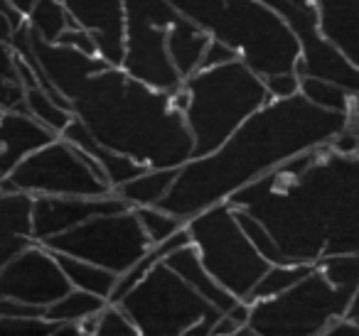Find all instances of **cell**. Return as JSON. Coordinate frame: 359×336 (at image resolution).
<instances>
[{"mask_svg": "<svg viewBox=\"0 0 359 336\" xmlns=\"http://www.w3.org/2000/svg\"><path fill=\"white\" fill-rule=\"evenodd\" d=\"M25 111L57 135H60L62 130L67 128V123L74 118L72 108H67L60 101L52 99L42 86H30V89H25Z\"/></svg>", "mask_w": 359, "mask_h": 336, "instance_id": "28", "label": "cell"}, {"mask_svg": "<svg viewBox=\"0 0 359 336\" xmlns=\"http://www.w3.org/2000/svg\"><path fill=\"white\" fill-rule=\"evenodd\" d=\"M300 94L318 108L334 111V113H352V94L330 79L300 76Z\"/></svg>", "mask_w": 359, "mask_h": 336, "instance_id": "27", "label": "cell"}, {"mask_svg": "<svg viewBox=\"0 0 359 336\" xmlns=\"http://www.w3.org/2000/svg\"><path fill=\"white\" fill-rule=\"evenodd\" d=\"M180 167H150L145 172L135 174L133 179L116 187L114 192L130 206H158L160 199L170 192Z\"/></svg>", "mask_w": 359, "mask_h": 336, "instance_id": "22", "label": "cell"}, {"mask_svg": "<svg viewBox=\"0 0 359 336\" xmlns=\"http://www.w3.org/2000/svg\"><path fill=\"white\" fill-rule=\"evenodd\" d=\"M202 265L236 300L249 302L254 285L271 262L251 246L229 202L207 206L185 221Z\"/></svg>", "mask_w": 359, "mask_h": 336, "instance_id": "5", "label": "cell"}, {"mask_svg": "<svg viewBox=\"0 0 359 336\" xmlns=\"http://www.w3.org/2000/svg\"><path fill=\"white\" fill-rule=\"evenodd\" d=\"M352 113L359 118V94H357V96H352Z\"/></svg>", "mask_w": 359, "mask_h": 336, "instance_id": "41", "label": "cell"}, {"mask_svg": "<svg viewBox=\"0 0 359 336\" xmlns=\"http://www.w3.org/2000/svg\"><path fill=\"white\" fill-rule=\"evenodd\" d=\"M165 265L172 267V270L177 272V275L182 277V280H185L187 285L197 292V295L205 297L215 309L229 312L231 307L239 302L229 290H226V287H222L219 282L207 272V267L202 265L200 255H197V248L192 246V243L170 253V255L165 258Z\"/></svg>", "mask_w": 359, "mask_h": 336, "instance_id": "20", "label": "cell"}, {"mask_svg": "<svg viewBox=\"0 0 359 336\" xmlns=\"http://www.w3.org/2000/svg\"><path fill=\"white\" fill-rule=\"evenodd\" d=\"M42 246L50 248L52 253H67V255L96 262L121 275L153 243L143 231L133 209H126V211L99 214V216L86 218L79 226L42 241Z\"/></svg>", "mask_w": 359, "mask_h": 336, "instance_id": "10", "label": "cell"}, {"mask_svg": "<svg viewBox=\"0 0 359 336\" xmlns=\"http://www.w3.org/2000/svg\"><path fill=\"white\" fill-rule=\"evenodd\" d=\"M20 25H22V22H20ZM15 27H18V22L13 20V18L8 15L6 10H0V40L11 42V37H13V32H15Z\"/></svg>", "mask_w": 359, "mask_h": 336, "instance_id": "39", "label": "cell"}, {"mask_svg": "<svg viewBox=\"0 0 359 336\" xmlns=\"http://www.w3.org/2000/svg\"><path fill=\"white\" fill-rule=\"evenodd\" d=\"M347 123L349 113L318 108L303 94L271 99L217 150L187 160L158 206L187 221L207 206L226 202L295 155L330 145Z\"/></svg>", "mask_w": 359, "mask_h": 336, "instance_id": "1", "label": "cell"}, {"mask_svg": "<svg viewBox=\"0 0 359 336\" xmlns=\"http://www.w3.org/2000/svg\"><path fill=\"white\" fill-rule=\"evenodd\" d=\"M133 209L116 192L104 197H60V194H37L32 197V238L37 243L65 233L99 214H116Z\"/></svg>", "mask_w": 359, "mask_h": 336, "instance_id": "13", "label": "cell"}, {"mask_svg": "<svg viewBox=\"0 0 359 336\" xmlns=\"http://www.w3.org/2000/svg\"><path fill=\"white\" fill-rule=\"evenodd\" d=\"M315 265L323 270V275L334 287H342L347 292H357L359 287V253H332L323 255Z\"/></svg>", "mask_w": 359, "mask_h": 336, "instance_id": "30", "label": "cell"}, {"mask_svg": "<svg viewBox=\"0 0 359 336\" xmlns=\"http://www.w3.org/2000/svg\"><path fill=\"white\" fill-rule=\"evenodd\" d=\"M55 329L47 316H0V336H52Z\"/></svg>", "mask_w": 359, "mask_h": 336, "instance_id": "33", "label": "cell"}, {"mask_svg": "<svg viewBox=\"0 0 359 336\" xmlns=\"http://www.w3.org/2000/svg\"><path fill=\"white\" fill-rule=\"evenodd\" d=\"M197 25L236 50L239 59L261 79L295 71L298 40L288 22L261 0H210Z\"/></svg>", "mask_w": 359, "mask_h": 336, "instance_id": "4", "label": "cell"}, {"mask_svg": "<svg viewBox=\"0 0 359 336\" xmlns=\"http://www.w3.org/2000/svg\"><path fill=\"white\" fill-rule=\"evenodd\" d=\"M293 3H298V6H305V3H310V0H293Z\"/></svg>", "mask_w": 359, "mask_h": 336, "instance_id": "42", "label": "cell"}, {"mask_svg": "<svg viewBox=\"0 0 359 336\" xmlns=\"http://www.w3.org/2000/svg\"><path fill=\"white\" fill-rule=\"evenodd\" d=\"M352 292L334 287L318 265L290 290L249 302V329L261 336L323 334L334 316H344Z\"/></svg>", "mask_w": 359, "mask_h": 336, "instance_id": "6", "label": "cell"}, {"mask_svg": "<svg viewBox=\"0 0 359 336\" xmlns=\"http://www.w3.org/2000/svg\"><path fill=\"white\" fill-rule=\"evenodd\" d=\"M266 91L271 99H288V96L300 94V76L295 71H283V74H271L264 76Z\"/></svg>", "mask_w": 359, "mask_h": 336, "instance_id": "34", "label": "cell"}, {"mask_svg": "<svg viewBox=\"0 0 359 336\" xmlns=\"http://www.w3.org/2000/svg\"><path fill=\"white\" fill-rule=\"evenodd\" d=\"M133 211H135V216H138L143 231L148 233L150 243L165 241L168 236H172L175 231H180V228L185 226L182 218L165 211V209H160V206H133Z\"/></svg>", "mask_w": 359, "mask_h": 336, "instance_id": "31", "label": "cell"}, {"mask_svg": "<svg viewBox=\"0 0 359 336\" xmlns=\"http://www.w3.org/2000/svg\"><path fill=\"white\" fill-rule=\"evenodd\" d=\"M123 15L121 69L158 91H177L182 76L168 55V30L180 13L168 0H123Z\"/></svg>", "mask_w": 359, "mask_h": 336, "instance_id": "9", "label": "cell"}, {"mask_svg": "<svg viewBox=\"0 0 359 336\" xmlns=\"http://www.w3.org/2000/svg\"><path fill=\"white\" fill-rule=\"evenodd\" d=\"M30 27V25H27ZM30 45L35 52L37 62H40L42 71H45L47 81L69 101V96L79 89V84L84 79H89L91 74L114 66L99 55H84V52L74 50V47L60 45V42H47L40 35L30 30Z\"/></svg>", "mask_w": 359, "mask_h": 336, "instance_id": "14", "label": "cell"}, {"mask_svg": "<svg viewBox=\"0 0 359 336\" xmlns=\"http://www.w3.org/2000/svg\"><path fill=\"white\" fill-rule=\"evenodd\" d=\"M69 106L101 145L148 169L182 167L192 158V135L172 94L133 79L121 66L81 81Z\"/></svg>", "mask_w": 359, "mask_h": 336, "instance_id": "2", "label": "cell"}, {"mask_svg": "<svg viewBox=\"0 0 359 336\" xmlns=\"http://www.w3.org/2000/svg\"><path fill=\"white\" fill-rule=\"evenodd\" d=\"M25 22L35 35H40L47 42H57L67 27L74 25L67 8L62 6V0H35L30 13L25 15Z\"/></svg>", "mask_w": 359, "mask_h": 336, "instance_id": "25", "label": "cell"}, {"mask_svg": "<svg viewBox=\"0 0 359 336\" xmlns=\"http://www.w3.org/2000/svg\"><path fill=\"white\" fill-rule=\"evenodd\" d=\"M0 108L3 111H25V86L18 79L0 76Z\"/></svg>", "mask_w": 359, "mask_h": 336, "instance_id": "35", "label": "cell"}, {"mask_svg": "<svg viewBox=\"0 0 359 336\" xmlns=\"http://www.w3.org/2000/svg\"><path fill=\"white\" fill-rule=\"evenodd\" d=\"M210 32L202 30L197 22L180 15L168 30V55L172 59L182 81L192 76L202 66V57L210 45Z\"/></svg>", "mask_w": 359, "mask_h": 336, "instance_id": "21", "label": "cell"}, {"mask_svg": "<svg viewBox=\"0 0 359 336\" xmlns=\"http://www.w3.org/2000/svg\"><path fill=\"white\" fill-rule=\"evenodd\" d=\"M0 192H27L32 197H104L114 189L91 155L57 135L52 143L22 158L8 177L0 179Z\"/></svg>", "mask_w": 359, "mask_h": 336, "instance_id": "7", "label": "cell"}, {"mask_svg": "<svg viewBox=\"0 0 359 336\" xmlns=\"http://www.w3.org/2000/svg\"><path fill=\"white\" fill-rule=\"evenodd\" d=\"M116 304L143 336H177L215 307L200 297L170 265H153Z\"/></svg>", "mask_w": 359, "mask_h": 336, "instance_id": "8", "label": "cell"}, {"mask_svg": "<svg viewBox=\"0 0 359 336\" xmlns=\"http://www.w3.org/2000/svg\"><path fill=\"white\" fill-rule=\"evenodd\" d=\"M69 290L72 285L55 253L37 241L0 267V297L50 307Z\"/></svg>", "mask_w": 359, "mask_h": 336, "instance_id": "12", "label": "cell"}, {"mask_svg": "<svg viewBox=\"0 0 359 336\" xmlns=\"http://www.w3.org/2000/svg\"><path fill=\"white\" fill-rule=\"evenodd\" d=\"M273 8L293 30L300 45V57L295 62L298 76H320L344 86L352 96L359 94V66L352 64L327 37L320 32L318 13L310 3L298 6L293 0H261Z\"/></svg>", "mask_w": 359, "mask_h": 336, "instance_id": "11", "label": "cell"}, {"mask_svg": "<svg viewBox=\"0 0 359 336\" xmlns=\"http://www.w3.org/2000/svg\"><path fill=\"white\" fill-rule=\"evenodd\" d=\"M57 133L22 111H3L0 115V179L8 177L22 158L52 143Z\"/></svg>", "mask_w": 359, "mask_h": 336, "instance_id": "16", "label": "cell"}, {"mask_svg": "<svg viewBox=\"0 0 359 336\" xmlns=\"http://www.w3.org/2000/svg\"><path fill=\"white\" fill-rule=\"evenodd\" d=\"M32 243V194L0 192V267Z\"/></svg>", "mask_w": 359, "mask_h": 336, "instance_id": "18", "label": "cell"}, {"mask_svg": "<svg viewBox=\"0 0 359 336\" xmlns=\"http://www.w3.org/2000/svg\"><path fill=\"white\" fill-rule=\"evenodd\" d=\"M313 267H315V262H276V265H269V270L261 275V280L256 282L254 290H251L249 302L276 297V295H280V292L290 290V287L298 285Z\"/></svg>", "mask_w": 359, "mask_h": 336, "instance_id": "26", "label": "cell"}, {"mask_svg": "<svg viewBox=\"0 0 359 336\" xmlns=\"http://www.w3.org/2000/svg\"><path fill=\"white\" fill-rule=\"evenodd\" d=\"M55 258H57V262H60L62 270H65V275L72 287L94 292V295L104 297V300L111 297V292H114V287H116V280H118L116 272L106 270V267L96 265V262L67 255V253H55Z\"/></svg>", "mask_w": 359, "mask_h": 336, "instance_id": "23", "label": "cell"}, {"mask_svg": "<svg viewBox=\"0 0 359 336\" xmlns=\"http://www.w3.org/2000/svg\"><path fill=\"white\" fill-rule=\"evenodd\" d=\"M231 59H239L236 50H231L229 45H224L222 40H215V37H212L210 45H207V50H205V57H202V66H200V69L226 64V62H231Z\"/></svg>", "mask_w": 359, "mask_h": 336, "instance_id": "37", "label": "cell"}, {"mask_svg": "<svg viewBox=\"0 0 359 336\" xmlns=\"http://www.w3.org/2000/svg\"><path fill=\"white\" fill-rule=\"evenodd\" d=\"M320 32L359 66V0H310Z\"/></svg>", "mask_w": 359, "mask_h": 336, "instance_id": "17", "label": "cell"}, {"mask_svg": "<svg viewBox=\"0 0 359 336\" xmlns=\"http://www.w3.org/2000/svg\"><path fill=\"white\" fill-rule=\"evenodd\" d=\"M0 76H8V79H18L15 69V50H13L11 42L0 40ZM20 81V79H18Z\"/></svg>", "mask_w": 359, "mask_h": 336, "instance_id": "38", "label": "cell"}, {"mask_svg": "<svg viewBox=\"0 0 359 336\" xmlns=\"http://www.w3.org/2000/svg\"><path fill=\"white\" fill-rule=\"evenodd\" d=\"M57 42H60V45H67V47H74V50L84 52V55H99L96 40L91 37V32H86L84 27H79V25H69L65 32H62Z\"/></svg>", "mask_w": 359, "mask_h": 336, "instance_id": "36", "label": "cell"}, {"mask_svg": "<svg viewBox=\"0 0 359 336\" xmlns=\"http://www.w3.org/2000/svg\"><path fill=\"white\" fill-rule=\"evenodd\" d=\"M234 211H236V221H239L241 231H244L246 238L251 241V246H254L271 265H276V262H288L283 255V251L278 248V243H276L273 233L269 231V226H266L259 216H254L251 211L239 209V206H234Z\"/></svg>", "mask_w": 359, "mask_h": 336, "instance_id": "29", "label": "cell"}, {"mask_svg": "<svg viewBox=\"0 0 359 336\" xmlns=\"http://www.w3.org/2000/svg\"><path fill=\"white\" fill-rule=\"evenodd\" d=\"M187 104L182 108L192 135V158L217 150L254 111L271 101L266 84L241 59L197 69L182 81Z\"/></svg>", "mask_w": 359, "mask_h": 336, "instance_id": "3", "label": "cell"}, {"mask_svg": "<svg viewBox=\"0 0 359 336\" xmlns=\"http://www.w3.org/2000/svg\"><path fill=\"white\" fill-rule=\"evenodd\" d=\"M104 297L94 295V292H86V290H79V287H72L67 295H62L60 300H55L50 307L45 309V316L50 321H76L79 324L81 319L86 316H94L99 314L101 309L106 307Z\"/></svg>", "mask_w": 359, "mask_h": 336, "instance_id": "24", "label": "cell"}, {"mask_svg": "<svg viewBox=\"0 0 359 336\" xmlns=\"http://www.w3.org/2000/svg\"><path fill=\"white\" fill-rule=\"evenodd\" d=\"M60 138H65L67 143L76 145V148L84 150L86 155H91V158L101 164V169L106 172V179H109L111 189L121 187L123 182L133 179L135 174H140V172L148 169L145 164L135 162V160L126 158V155H118V153H114V150L106 148V145H101L99 140L91 135V130L86 128L76 115L67 123V128L60 133Z\"/></svg>", "mask_w": 359, "mask_h": 336, "instance_id": "19", "label": "cell"}, {"mask_svg": "<svg viewBox=\"0 0 359 336\" xmlns=\"http://www.w3.org/2000/svg\"><path fill=\"white\" fill-rule=\"evenodd\" d=\"M94 334H99V336H138V329H135L130 316L126 314L116 302H106L104 309L96 314Z\"/></svg>", "mask_w": 359, "mask_h": 336, "instance_id": "32", "label": "cell"}, {"mask_svg": "<svg viewBox=\"0 0 359 336\" xmlns=\"http://www.w3.org/2000/svg\"><path fill=\"white\" fill-rule=\"evenodd\" d=\"M0 115H3V108H0Z\"/></svg>", "mask_w": 359, "mask_h": 336, "instance_id": "44", "label": "cell"}, {"mask_svg": "<svg viewBox=\"0 0 359 336\" xmlns=\"http://www.w3.org/2000/svg\"><path fill=\"white\" fill-rule=\"evenodd\" d=\"M349 319H354V321H357V324H359V314H357V316H349Z\"/></svg>", "mask_w": 359, "mask_h": 336, "instance_id": "43", "label": "cell"}, {"mask_svg": "<svg viewBox=\"0 0 359 336\" xmlns=\"http://www.w3.org/2000/svg\"><path fill=\"white\" fill-rule=\"evenodd\" d=\"M0 10H6L8 15H11L13 20L18 22V25H20V22H25V18H22L20 13H15V10H13V8H11V3H8V0H0Z\"/></svg>", "mask_w": 359, "mask_h": 336, "instance_id": "40", "label": "cell"}, {"mask_svg": "<svg viewBox=\"0 0 359 336\" xmlns=\"http://www.w3.org/2000/svg\"><path fill=\"white\" fill-rule=\"evenodd\" d=\"M74 25L96 40L99 57L121 66L123 59V0H62Z\"/></svg>", "mask_w": 359, "mask_h": 336, "instance_id": "15", "label": "cell"}]
</instances>
